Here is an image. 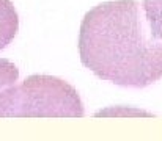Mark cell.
<instances>
[{
  "mask_svg": "<svg viewBox=\"0 0 162 141\" xmlns=\"http://www.w3.org/2000/svg\"><path fill=\"white\" fill-rule=\"evenodd\" d=\"M19 28V17L11 0H0V50L6 49Z\"/></svg>",
  "mask_w": 162,
  "mask_h": 141,
  "instance_id": "obj_3",
  "label": "cell"
},
{
  "mask_svg": "<svg viewBox=\"0 0 162 141\" xmlns=\"http://www.w3.org/2000/svg\"><path fill=\"white\" fill-rule=\"evenodd\" d=\"M19 77V69L14 63L6 58H0V89L13 85Z\"/></svg>",
  "mask_w": 162,
  "mask_h": 141,
  "instance_id": "obj_5",
  "label": "cell"
},
{
  "mask_svg": "<svg viewBox=\"0 0 162 141\" xmlns=\"http://www.w3.org/2000/svg\"><path fill=\"white\" fill-rule=\"evenodd\" d=\"M142 5L151 33L162 39V0H143Z\"/></svg>",
  "mask_w": 162,
  "mask_h": 141,
  "instance_id": "obj_4",
  "label": "cell"
},
{
  "mask_svg": "<svg viewBox=\"0 0 162 141\" xmlns=\"http://www.w3.org/2000/svg\"><path fill=\"white\" fill-rule=\"evenodd\" d=\"M79 53L98 79L118 86L145 88L162 79V39L151 33L139 0H110L87 11Z\"/></svg>",
  "mask_w": 162,
  "mask_h": 141,
  "instance_id": "obj_1",
  "label": "cell"
},
{
  "mask_svg": "<svg viewBox=\"0 0 162 141\" xmlns=\"http://www.w3.org/2000/svg\"><path fill=\"white\" fill-rule=\"evenodd\" d=\"M77 89L53 75H30L0 89V118H82Z\"/></svg>",
  "mask_w": 162,
  "mask_h": 141,
  "instance_id": "obj_2",
  "label": "cell"
}]
</instances>
